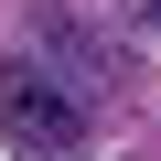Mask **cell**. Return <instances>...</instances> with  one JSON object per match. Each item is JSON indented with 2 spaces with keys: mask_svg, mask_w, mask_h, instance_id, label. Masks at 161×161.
Here are the masks:
<instances>
[{
  "mask_svg": "<svg viewBox=\"0 0 161 161\" xmlns=\"http://www.w3.org/2000/svg\"><path fill=\"white\" fill-rule=\"evenodd\" d=\"M43 54H54V75H118V54L86 22H64V11H43Z\"/></svg>",
  "mask_w": 161,
  "mask_h": 161,
  "instance_id": "cell-2",
  "label": "cell"
},
{
  "mask_svg": "<svg viewBox=\"0 0 161 161\" xmlns=\"http://www.w3.org/2000/svg\"><path fill=\"white\" fill-rule=\"evenodd\" d=\"M0 140L22 161H75L86 150V97H75V75H54L43 54L0 64Z\"/></svg>",
  "mask_w": 161,
  "mask_h": 161,
  "instance_id": "cell-1",
  "label": "cell"
}]
</instances>
